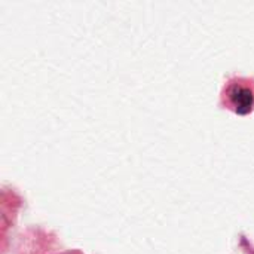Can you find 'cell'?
<instances>
[{
    "label": "cell",
    "instance_id": "cell-1",
    "mask_svg": "<svg viewBox=\"0 0 254 254\" xmlns=\"http://www.w3.org/2000/svg\"><path fill=\"white\" fill-rule=\"evenodd\" d=\"M223 104L238 115H249L254 110V85L249 79H231L222 92Z\"/></svg>",
    "mask_w": 254,
    "mask_h": 254
}]
</instances>
